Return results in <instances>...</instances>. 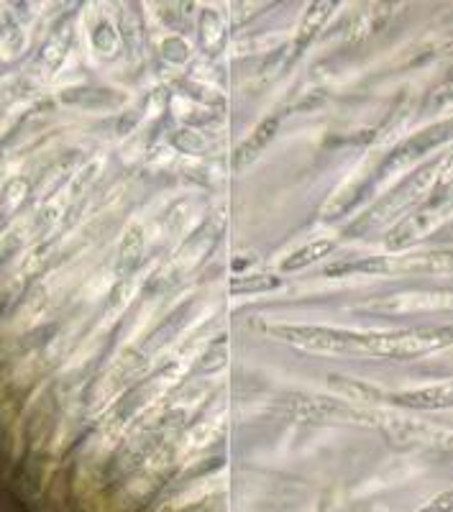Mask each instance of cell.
Instances as JSON below:
<instances>
[{
    "mask_svg": "<svg viewBox=\"0 0 453 512\" xmlns=\"http://www.w3.org/2000/svg\"><path fill=\"white\" fill-rule=\"evenodd\" d=\"M331 249H333V241H315V244L302 246V249H297L295 254L287 256L285 262H282V269H287V272H295V269L308 267V264L323 259V256H326Z\"/></svg>",
    "mask_w": 453,
    "mask_h": 512,
    "instance_id": "3957f363",
    "label": "cell"
},
{
    "mask_svg": "<svg viewBox=\"0 0 453 512\" xmlns=\"http://www.w3.org/2000/svg\"><path fill=\"white\" fill-rule=\"evenodd\" d=\"M392 400L405 408H420V410H441L453 405V382L436 384V387H425V390L405 392V395H395Z\"/></svg>",
    "mask_w": 453,
    "mask_h": 512,
    "instance_id": "7a4b0ae2",
    "label": "cell"
},
{
    "mask_svg": "<svg viewBox=\"0 0 453 512\" xmlns=\"http://www.w3.org/2000/svg\"><path fill=\"white\" fill-rule=\"evenodd\" d=\"M279 280L277 277H251L246 282H236L233 285V292H246V290H272L277 287Z\"/></svg>",
    "mask_w": 453,
    "mask_h": 512,
    "instance_id": "277c9868",
    "label": "cell"
},
{
    "mask_svg": "<svg viewBox=\"0 0 453 512\" xmlns=\"http://www.w3.org/2000/svg\"><path fill=\"white\" fill-rule=\"evenodd\" d=\"M443 336H446V346L453 344V326H446L443 328Z\"/></svg>",
    "mask_w": 453,
    "mask_h": 512,
    "instance_id": "8992f818",
    "label": "cell"
},
{
    "mask_svg": "<svg viewBox=\"0 0 453 512\" xmlns=\"http://www.w3.org/2000/svg\"><path fill=\"white\" fill-rule=\"evenodd\" d=\"M418 512H453V489H448V492L438 495L436 500L428 502L425 507H420Z\"/></svg>",
    "mask_w": 453,
    "mask_h": 512,
    "instance_id": "5b68a950",
    "label": "cell"
},
{
    "mask_svg": "<svg viewBox=\"0 0 453 512\" xmlns=\"http://www.w3.org/2000/svg\"><path fill=\"white\" fill-rule=\"evenodd\" d=\"M269 333L287 344L310 351H333V354H369V356H420L446 346L443 328L407 333H349L338 328L320 326H269Z\"/></svg>",
    "mask_w": 453,
    "mask_h": 512,
    "instance_id": "6da1fadb",
    "label": "cell"
}]
</instances>
